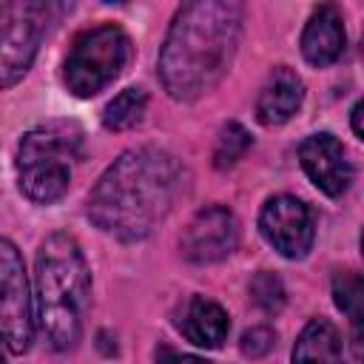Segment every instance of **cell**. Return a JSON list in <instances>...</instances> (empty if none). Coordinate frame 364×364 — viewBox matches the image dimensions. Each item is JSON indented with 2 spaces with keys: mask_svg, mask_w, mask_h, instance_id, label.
Masks as SVG:
<instances>
[{
  "mask_svg": "<svg viewBox=\"0 0 364 364\" xmlns=\"http://www.w3.org/2000/svg\"><path fill=\"white\" fill-rule=\"evenodd\" d=\"M259 230L273 245V250H279L284 259L307 256L313 236H316L310 208L301 199L287 196V193L264 202V208L259 213Z\"/></svg>",
  "mask_w": 364,
  "mask_h": 364,
  "instance_id": "8",
  "label": "cell"
},
{
  "mask_svg": "<svg viewBox=\"0 0 364 364\" xmlns=\"http://www.w3.org/2000/svg\"><path fill=\"white\" fill-rule=\"evenodd\" d=\"M299 159L310 182L327 196H341L353 182V168L333 134H313L299 145Z\"/></svg>",
  "mask_w": 364,
  "mask_h": 364,
  "instance_id": "10",
  "label": "cell"
},
{
  "mask_svg": "<svg viewBox=\"0 0 364 364\" xmlns=\"http://www.w3.org/2000/svg\"><path fill=\"white\" fill-rule=\"evenodd\" d=\"M82 131L74 122H48L23 134L17 145L20 188L31 202H57L71 182V162L80 156Z\"/></svg>",
  "mask_w": 364,
  "mask_h": 364,
  "instance_id": "4",
  "label": "cell"
},
{
  "mask_svg": "<svg viewBox=\"0 0 364 364\" xmlns=\"http://www.w3.org/2000/svg\"><path fill=\"white\" fill-rule=\"evenodd\" d=\"M344 51V26H341V14L333 6H318L304 31H301V54L310 65L324 68L330 63H336Z\"/></svg>",
  "mask_w": 364,
  "mask_h": 364,
  "instance_id": "11",
  "label": "cell"
},
{
  "mask_svg": "<svg viewBox=\"0 0 364 364\" xmlns=\"http://www.w3.org/2000/svg\"><path fill=\"white\" fill-rule=\"evenodd\" d=\"M239 222L222 205L202 208L182 233V253L193 264H210L236 250Z\"/></svg>",
  "mask_w": 364,
  "mask_h": 364,
  "instance_id": "9",
  "label": "cell"
},
{
  "mask_svg": "<svg viewBox=\"0 0 364 364\" xmlns=\"http://www.w3.org/2000/svg\"><path fill=\"white\" fill-rule=\"evenodd\" d=\"M250 299L256 307H262L264 313H279L282 304H284V284L276 273H256L250 279Z\"/></svg>",
  "mask_w": 364,
  "mask_h": 364,
  "instance_id": "18",
  "label": "cell"
},
{
  "mask_svg": "<svg viewBox=\"0 0 364 364\" xmlns=\"http://www.w3.org/2000/svg\"><path fill=\"white\" fill-rule=\"evenodd\" d=\"M333 296H336V307L341 313H347L355 336H358V324H361V299H364V290H361V279L358 273L353 270H344V273H336L333 276Z\"/></svg>",
  "mask_w": 364,
  "mask_h": 364,
  "instance_id": "16",
  "label": "cell"
},
{
  "mask_svg": "<svg viewBox=\"0 0 364 364\" xmlns=\"http://www.w3.org/2000/svg\"><path fill=\"white\" fill-rule=\"evenodd\" d=\"M0 364H6V361H3V355H0Z\"/></svg>",
  "mask_w": 364,
  "mask_h": 364,
  "instance_id": "22",
  "label": "cell"
},
{
  "mask_svg": "<svg viewBox=\"0 0 364 364\" xmlns=\"http://www.w3.org/2000/svg\"><path fill=\"white\" fill-rule=\"evenodd\" d=\"M145 105H148V94L142 88H125L119 91L102 111V125L108 131H128L134 128L142 114H145Z\"/></svg>",
  "mask_w": 364,
  "mask_h": 364,
  "instance_id": "15",
  "label": "cell"
},
{
  "mask_svg": "<svg viewBox=\"0 0 364 364\" xmlns=\"http://www.w3.org/2000/svg\"><path fill=\"white\" fill-rule=\"evenodd\" d=\"M242 31V6L233 0L185 3L159 51V77L173 100H196L228 71Z\"/></svg>",
  "mask_w": 364,
  "mask_h": 364,
  "instance_id": "2",
  "label": "cell"
},
{
  "mask_svg": "<svg viewBox=\"0 0 364 364\" xmlns=\"http://www.w3.org/2000/svg\"><path fill=\"white\" fill-rule=\"evenodd\" d=\"M361 111H364V105H361V102H355V105H353V111H350V114H353V134H355L358 139H364V128H361Z\"/></svg>",
  "mask_w": 364,
  "mask_h": 364,
  "instance_id": "21",
  "label": "cell"
},
{
  "mask_svg": "<svg viewBox=\"0 0 364 364\" xmlns=\"http://www.w3.org/2000/svg\"><path fill=\"white\" fill-rule=\"evenodd\" d=\"M273 344H276V333L270 327H250L242 336V353L250 355V358H259V355L270 353Z\"/></svg>",
  "mask_w": 364,
  "mask_h": 364,
  "instance_id": "19",
  "label": "cell"
},
{
  "mask_svg": "<svg viewBox=\"0 0 364 364\" xmlns=\"http://www.w3.org/2000/svg\"><path fill=\"white\" fill-rule=\"evenodd\" d=\"M31 293L20 250L0 236V341L9 353H26L34 341Z\"/></svg>",
  "mask_w": 364,
  "mask_h": 364,
  "instance_id": "7",
  "label": "cell"
},
{
  "mask_svg": "<svg viewBox=\"0 0 364 364\" xmlns=\"http://www.w3.org/2000/svg\"><path fill=\"white\" fill-rule=\"evenodd\" d=\"M344 344L327 318H313L293 347V364H341Z\"/></svg>",
  "mask_w": 364,
  "mask_h": 364,
  "instance_id": "14",
  "label": "cell"
},
{
  "mask_svg": "<svg viewBox=\"0 0 364 364\" xmlns=\"http://www.w3.org/2000/svg\"><path fill=\"white\" fill-rule=\"evenodd\" d=\"M176 327L196 347H219L228 338L230 321H228V313L216 301L205 296H191L188 304L182 307Z\"/></svg>",
  "mask_w": 364,
  "mask_h": 364,
  "instance_id": "13",
  "label": "cell"
},
{
  "mask_svg": "<svg viewBox=\"0 0 364 364\" xmlns=\"http://www.w3.org/2000/svg\"><path fill=\"white\" fill-rule=\"evenodd\" d=\"M51 11L54 6L40 0L0 3V91L23 80L28 71Z\"/></svg>",
  "mask_w": 364,
  "mask_h": 364,
  "instance_id": "6",
  "label": "cell"
},
{
  "mask_svg": "<svg viewBox=\"0 0 364 364\" xmlns=\"http://www.w3.org/2000/svg\"><path fill=\"white\" fill-rule=\"evenodd\" d=\"M247 148H250V134H247L239 122H228V125L219 131V136H216L213 165H216L219 171H225V168L236 165V162L245 156Z\"/></svg>",
  "mask_w": 364,
  "mask_h": 364,
  "instance_id": "17",
  "label": "cell"
},
{
  "mask_svg": "<svg viewBox=\"0 0 364 364\" xmlns=\"http://www.w3.org/2000/svg\"><path fill=\"white\" fill-rule=\"evenodd\" d=\"M182 168L159 148H134L108 165L88 196L91 222L122 239H145L171 210Z\"/></svg>",
  "mask_w": 364,
  "mask_h": 364,
  "instance_id": "1",
  "label": "cell"
},
{
  "mask_svg": "<svg viewBox=\"0 0 364 364\" xmlns=\"http://www.w3.org/2000/svg\"><path fill=\"white\" fill-rule=\"evenodd\" d=\"M131 57V40L119 26L82 31L65 60V85L74 97H94L119 77Z\"/></svg>",
  "mask_w": 364,
  "mask_h": 364,
  "instance_id": "5",
  "label": "cell"
},
{
  "mask_svg": "<svg viewBox=\"0 0 364 364\" xmlns=\"http://www.w3.org/2000/svg\"><path fill=\"white\" fill-rule=\"evenodd\" d=\"M156 364H210V361H205L199 355H188V353H173V350L162 347L159 355H156Z\"/></svg>",
  "mask_w": 364,
  "mask_h": 364,
  "instance_id": "20",
  "label": "cell"
},
{
  "mask_svg": "<svg viewBox=\"0 0 364 364\" xmlns=\"http://www.w3.org/2000/svg\"><path fill=\"white\" fill-rule=\"evenodd\" d=\"M34 287L40 330L54 350H71L82 336L91 276L80 245L68 233H51L40 245Z\"/></svg>",
  "mask_w": 364,
  "mask_h": 364,
  "instance_id": "3",
  "label": "cell"
},
{
  "mask_svg": "<svg viewBox=\"0 0 364 364\" xmlns=\"http://www.w3.org/2000/svg\"><path fill=\"white\" fill-rule=\"evenodd\" d=\"M301 97H304V85H301L299 74L293 68H287V65L273 68L267 82L259 91V100H256L259 122L262 125H282V122H287L299 111Z\"/></svg>",
  "mask_w": 364,
  "mask_h": 364,
  "instance_id": "12",
  "label": "cell"
}]
</instances>
